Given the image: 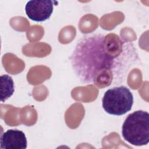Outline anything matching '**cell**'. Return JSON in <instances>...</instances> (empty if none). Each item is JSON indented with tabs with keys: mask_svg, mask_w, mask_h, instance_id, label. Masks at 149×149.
Returning <instances> with one entry per match:
<instances>
[{
	"mask_svg": "<svg viewBox=\"0 0 149 149\" xmlns=\"http://www.w3.org/2000/svg\"><path fill=\"white\" fill-rule=\"evenodd\" d=\"M137 56L133 44L115 34H92L79 40L70 59L82 83L105 87L112 84L115 76L122 79Z\"/></svg>",
	"mask_w": 149,
	"mask_h": 149,
	"instance_id": "6da1fadb",
	"label": "cell"
},
{
	"mask_svg": "<svg viewBox=\"0 0 149 149\" xmlns=\"http://www.w3.org/2000/svg\"><path fill=\"white\" fill-rule=\"evenodd\" d=\"M123 139L130 144L141 146L149 142V114L142 110L129 114L122 127Z\"/></svg>",
	"mask_w": 149,
	"mask_h": 149,
	"instance_id": "7a4b0ae2",
	"label": "cell"
},
{
	"mask_svg": "<svg viewBox=\"0 0 149 149\" xmlns=\"http://www.w3.org/2000/svg\"><path fill=\"white\" fill-rule=\"evenodd\" d=\"M133 104V96L129 88L119 86L105 91L102 100V107L105 112L120 116L130 111Z\"/></svg>",
	"mask_w": 149,
	"mask_h": 149,
	"instance_id": "3957f363",
	"label": "cell"
},
{
	"mask_svg": "<svg viewBox=\"0 0 149 149\" xmlns=\"http://www.w3.org/2000/svg\"><path fill=\"white\" fill-rule=\"evenodd\" d=\"M54 1L49 0H31L26 3L25 11L27 16L35 22H44L48 19L54 10Z\"/></svg>",
	"mask_w": 149,
	"mask_h": 149,
	"instance_id": "277c9868",
	"label": "cell"
},
{
	"mask_svg": "<svg viewBox=\"0 0 149 149\" xmlns=\"http://www.w3.org/2000/svg\"><path fill=\"white\" fill-rule=\"evenodd\" d=\"M1 148L26 149L27 142L25 134L17 129H9L1 136Z\"/></svg>",
	"mask_w": 149,
	"mask_h": 149,
	"instance_id": "5b68a950",
	"label": "cell"
},
{
	"mask_svg": "<svg viewBox=\"0 0 149 149\" xmlns=\"http://www.w3.org/2000/svg\"><path fill=\"white\" fill-rule=\"evenodd\" d=\"M1 80V101L4 102L11 97L15 91L14 82L12 78L8 75H2Z\"/></svg>",
	"mask_w": 149,
	"mask_h": 149,
	"instance_id": "8992f818",
	"label": "cell"
}]
</instances>
